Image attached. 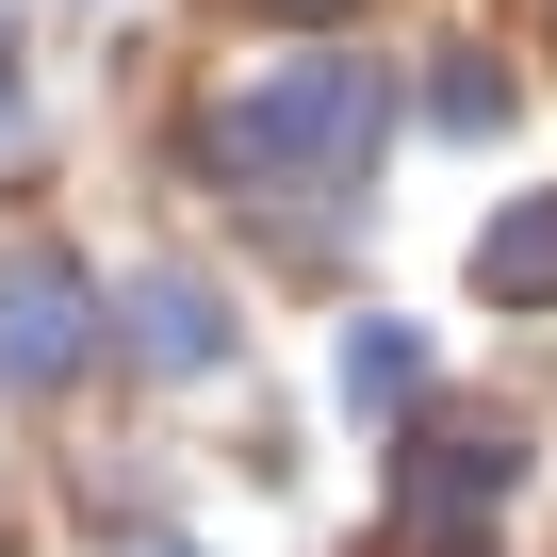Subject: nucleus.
<instances>
[{"label": "nucleus", "mask_w": 557, "mask_h": 557, "mask_svg": "<svg viewBox=\"0 0 557 557\" xmlns=\"http://www.w3.org/2000/svg\"><path fill=\"white\" fill-rule=\"evenodd\" d=\"M83 361V278L66 262H17V278H0V394H50Z\"/></svg>", "instance_id": "nucleus-1"}, {"label": "nucleus", "mask_w": 557, "mask_h": 557, "mask_svg": "<svg viewBox=\"0 0 557 557\" xmlns=\"http://www.w3.org/2000/svg\"><path fill=\"white\" fill-rule=\"evenodd\" d=\"M132 329H148V361H213V296H197V278H148Z\"/></svg>", "instance_id": "nucleus-2"}, {"label": "nucleus", "mask_w": 557, "mask_h": 557, "mask_svg": "<svg viewBox=\"0 0 557 557\" xmlns=\"http://www.w3.org/2000/svg\"><path fill=\"white\" fill-rule=\"evenodd\" d=\"M492 296H557V213H508L492 230Z\"/></svg>", "instance_id": "nucleus-3"}, {"label": "nucleus", "mask_w": 557, "mask_h": 557, "mask_svg": "<svg viewBox=\"0 0 557 557\" xmlns=\"http://www.w3.org/2000/svg\"><path fill=\"white\" fill-rule=\"evenodd\" d=\"M278 17H329V0H278Z\"/></svg>", "instance_id": "nucleus-4"}, {"label": "nucleus", "mask_w": 557, "mask_h": 557, "mask_svg": "<svg viewBox=\"0 0 557 557\" xmlns=\"http://www.w3.org/2000/svg\"><path fill=\"white\" fill-rule=\"evenodd\" d=\"M148 557H181V541H148Z\"/></svg>", "instance_id": "nucleus-5"}]
</instances>
